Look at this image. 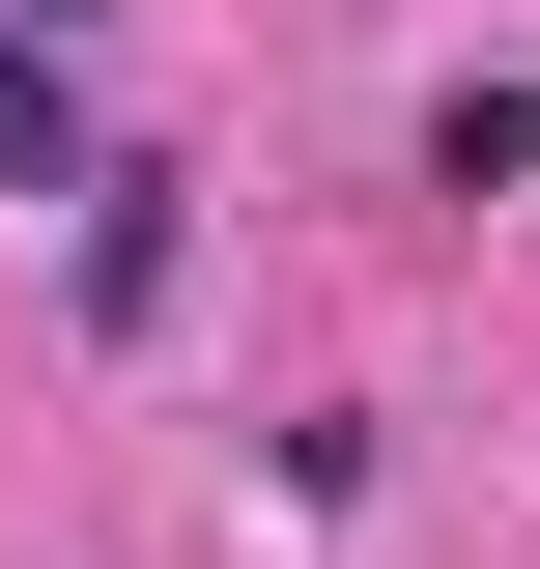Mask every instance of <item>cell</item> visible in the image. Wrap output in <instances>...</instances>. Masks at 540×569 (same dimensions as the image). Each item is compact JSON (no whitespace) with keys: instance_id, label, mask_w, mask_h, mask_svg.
<instances>
[{"instance_id":"1","label":"cell","mask_w":540,"mask_h":569,"mask_svg":"<svg viewBox=\"0 0 540 569\" xmlns=\"http://www.w3.org/2000/svg\"><path fill=\"white\" fill-rule=\"evenodd\" d=\"M0 200H86V86H58V29H0Z\"/></svg>"},{"instance_id":"2","label":"cell","mask_w":540,"mask_h":569,"mask_svg":"<svg viewBox=\"0 0 540 569\" xmlns=\"http://www.w3.org/2000/svg\"><path fill=\"white\" fill-rule=\"evenodd\" d=\"M86 313H114V342L171 313V171H86Z\"/></svg>"},{"instance_id":"3","label":"cell","mask_w":540,"mask_h":569,"mask_svg":"<svg viewBox=\"0 0 540 569\" xmlns=\"http://www.w3.org/2000/svg\"><path fill=\"white\" fill-rule=\"evenodd\" d=\"M0 29H114V0H0Z\"/></svg>"}]
</instances>
